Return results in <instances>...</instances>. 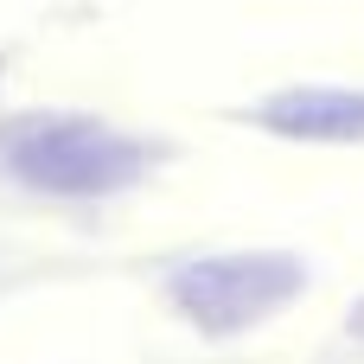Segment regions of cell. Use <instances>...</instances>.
<instances>
[{
	"mask_svg": "<svg viewBox=\"0 0 364 364\" xmlns=\"http://www.w3.org/2000/svg\"><path fill=\"white\" fill-rule=\"evenodd\" d=\"M0 166L51 198H109L147 173V147L83 109H26L0 122Z\"/></svg>",
	"mask_w": 364,
	"mask_h": 364,
	"instance_id": "1",
	"label": "cell"
},
{
	"mask_svg": "<svg viewBox=\"0 0 364 364\" xmlns=\"http://www.w3.org/2000/svg\"><path fill=\"white\" fill-rule=\"evenodd\" d=\"M307 288V262L288 250H230V256H198L166 275V301L211 339L250 333L294 307Z\"/></svg>",
	"mask_w": 364,
	"mask_h": 364,
	"instance_id": "2",
	"label": "cell"
},
{
	"mask_svg": "<svg viewBox=\"0 0 364 364\" xmlns=\"http://www.w3.org/2000/svg\"><path fill=\"white\" fill-rule=\"evenodd\" d=\"M256 128L282 134V141H314V147H358L364 141V90L346 83H294L275 90L250 109Z\"/></svg>",
	"mask_w": 364,
	"mask_h": 364,
	"instance_id": "3",
	"label": "cell"
},
{
	"mask_svg": "<svg viewBox=\"0 0 364 364\" xmlns=\"http://www.w3.org/2000/svg\"><path fill=\"white\" fill-rule=\"evenodd\" d=\"M352 333H364V301H358V307H352Z\"/></svg>",
	"mask_w": 364,
	"mask_h": 364,
	"instance_id": "4",
	"label": "cell"
}]
</instances>
